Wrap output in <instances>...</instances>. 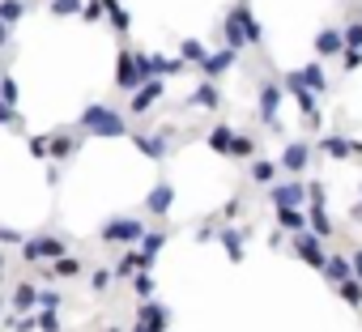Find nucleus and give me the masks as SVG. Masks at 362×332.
Listing matches in <instances>:
<instances>
[{"instance_id":"20e7f679","label":"nucleus","mask_w":362,"mask_h":332,"mask_svg":"<svg viewBox=\"0 0 362 332\" xmlns=\"http://www.w3.org/2000/svg\"><path fill=\"white\" fill-rule=\"evenodd\" d=\"M141 85H145V77H141L136 52H128V47H124V52L115 56V90H119V94H136Z\"/></svg>"},{"instance_id":"c03bdc74","label":"nucleus","mask_w":362,"mask_h":332,"mask_svg":"<svg viewBox=\"0 0 362 332\" xmlns=\"http://www.w3.org/2000/svg\"><path fill=\"white\" fill-rule=\"evenodd\" d=\"M107 9H103V0H86V9H81V22H103Z\"/></svg>"},{"instance_id":"f704fd0d","label":"nucleus","mask_w":362,"mask_h":332,"mask_svg":"<svg viewBox=\"0 0 362 332\" xmlns=\"http://www.w3.org/2000/svg\"><path fill=\"white\" fill-rule=\"evenodd\" d=\"M86 0H47V13L52 18H81Z\"/></svg>"},{"instance_id":"6ab92c4d","label":"nucleus","mask_w":362,"mask_h":332,"mask_svg":"<svg viewBox=\"0 0 362 332\" xmlns=\"http://www.w3.org/2000/svg\"><path fill=\"white\" fill-rule=\"evenodd\" d=\"M277 230H286V235H307L311 226H307V213H303V209H277Z\"/></svg>"},{"instance_id":"6e6d98bb","label":"nucleus","mask_w":362,"mask_h":332,"mask_svg":"<svg viewBox=\"0 0 362 332\" xmlns=\"http://www.w3.org/2000/svg\"><path fill=\"white\" fill-rule=\"evenodd\" d=\"M0 81H5V73H0Z\"/></svg>"},{"instance_id":"e433bc0d","label":"nucleus","mask_w":362,"mask_h":332,"mask_svg":"<svg viewBox=\"0 0 362 332\" xmlns=\"http://www.w3.org/2000/svg\"><path fill=\"white\" fill-rule=\"evenodd\" d=\"M111 281H115V268H94V273H90V290H94V294H107Z\"/></svg>"},{"instance_id":"c9c22d12","label":"nucleus","mask_w":362,"mask_h":332,"mask_svg":"<svg viewBox=\"0 0 362 332\" xmlns=\"http://www.w3.org/2000/svg\"><path fill=\"white\" fill-rule=\"evenodd\" d=\"M132 294H136L141 302H153V277H149V268H141V273L132 277Z\"/></svg>"},{"instance_id":"9d476101","label":"nucleus","mask_w":362,"mask_h":332,"mask_svg":"<svg viewBox=\"0 0 362 332\" xmlns=\"http://www.w3.org/2000/svg\"><path fill=\"white\" fill-rule=\"evenodd\" d=\"M281 94H286V90H281L277 81H264V85H260V111H256V115H260V124H264V128H277Z\"/></svg>"},{"instance_id":"0eeeda50","label":"nucleus","mask_w":362,"mask_h":332,"mask_svg":"<svg viewBox=\"0 0 362 332\" xmlns=\"http://www.w3.org/2000/svg\"><path fill=\"white\" fill-rule=\"evenodd\" d=\"M269 201H273V209H303V201H307V184H298V179L273 184V188H269Z\"/></svg>"},{"instance_id":"aec40b11","label":"nucleus","mask_w":362,"mask_h":332,"mask_svg":"<svg viewBox=\"0 0 362 332\" xmlns=\"http://www.w3.org/2000/svg\"><path fill=\"white\" fill-rule=\"evenodd\" d=\"M320 153H328V158H354V153H362V145L358 141H345V136H324L320 141Z\"/></svg>"},{"instance_id":"09e8293b","label":"nucleus","mask_w":362,"mask_h":332,"mask_svg":"<svg viewBox=\"0 0 362 332\" xmlns=\"http://www.w3.org/2000/svg\"><path fill=\"white\" fill-rule=\"evenodd\" d=\"M18 115H22V111H13V107H9V102H0V124H5V128H9V124H13V119H18Z\"/></svg>"},{"instance_id":"4be33fe9","label":"nucleus","mask_w":362,"mask_h":332,"mask_svg":"<svg viewBox=\"0 0 362 332\" xmlns=\"http://www.w3.org/2000/svg\"><path fill=\"white\" fill-rule=\"evenodd\" d=\"M235 136H239V132H235L230 124H218V128H209V149L230 158V149H235Z\"/></svg>"},{"instance_id":"de8ad7c7","label":"nucleus","mask_w":362,"mask_h":332,"mask_svg":"<svg viewBox=\"0 0 362 332\" xmlns=\"http://www.w3.org/2000/svg\"><path fill=\"white\" fill-rule=\"evenodd\" d=\"M307 201L311 205H324V184H307Z\"/></svg>"},{"instance_id":"a211bd4d","label":"nucleus","mask_w":362,"mask_h":332,"mask_svg":"<svg viewBox=\"0 0 362 332\" xmlns=\"http://www.w3.org/2000/svg\"><path fill=\"white\" fill-rule=\"evenodd\" d=\"M47 136H52V162H64V158H73L81 149L77 132H47Z\"/></svg>"},{"instance_id":"72a5a7b5","label":"nucleus","mask_w":362,"mask_h":332,"mask_svg":"<svg viewBox=\"0 0 362 332\" xmlns=\"http://www.w3.org/2000/svg\"><path fill=\"white\" fill-rule=\"evenodd\" d=\"M218 239H222V247H226L230 260H243V239H247V230H230V226H226Z\"/></svg>"},{"instance_id":"a19ab883","label":"nucleus","mask_w":362,"mask_h":332,"mask_svg":"<svg viewBox=\"0 0 362 332\" xmlns=\"http://www.w3.org/2000/svg\"><path fill=\"white\" fill-rule=\"evenodd\" d=\"M5 328H9V332H35V328H39V315H22V319H18V315H9V319H5Z\"/></svg>"},{"instance_id":"b1692460","label":"nucleus","mask_w":362,"mask_h":332,"mask_svg":"<svg viewBox=\"0 0 362 332\" xmlns=\"http://www.w3.org/2000/svg\"><path fill=\"white\" fill-rule=\"evenodd\" d=\"M277 171H281L277 162H269V158H256V162H252V184H256V188H273Z\"/></svg>"},{"instance_id":"c756f323","label":"nucleus","mask_w":362,"mask_h":332,"mask_svg":"<svg viewBox=\"0 0 362 332\" xmlns=\"http://www.w3.org/2000/svg\"><path fill=\"white\" fill-rule=\"evenodd\" d=\"M179 60H184V64H205L209 60V47L201 39H184V43H179Z\"/></svg>"},{"instance_id":"3c124183","label":"nucleus","mask_w":362,"mask_h":332,"mask_svg":"<svg viewBox=\"0 0 362 332\" xmlns=\"http://www.w3.org/2000/svg\"><path fill=\"white\" fill-rule=\"evenodd\" d=\"M341 56H345V69H358L362 64V52H341Z\"/></svg>"},{"instance_id":"f3484780","label":"nucleus","mask_w":362,"mask_h":332,"mask_svg":"<svg viewBox=\"0 0 362 332\" xmlns=\"http://www.w3.org/2000/svg\"><path fill=\"white\" fill-rule=\"evenodd\" d=\"M188 107H205V111H218L222 107V94H218V81H201L192 94H188Z\"/></svg>"},{"instance_id":"5701e85b","label":"nucleus","mask_w":362,"mask_h":332,"mask_svg":"<svg viewBox=\"0 0 362 332\" xmlns=\"http://www.w3.org/2000/svg\"><path fill=\"white\" fill-rule=\"evenodd\" d=\"M162 247H166V235H162V230H149V235L141 239V247H136V251H141V268H149Z\"/></svg>"},{"instance_id":"a18cd8bd","label":"nucleus","mask_w":362,"mask_h":332,"mask_svg":"<svg viewBox=\"0 0 362 332\" xmlns=\"http://www.w3.org/2000/svg\"><path fill=\"white\" fill-rule=\"evenodd\" d=\"M39 328L43 332H60V315L56 311H39Z\"/></svg>"},{"instance_id":"f257e3e1","label":"nucleus","mask_w":362,"mask_h":332,"mask_svg":"<svg viewBox=\"0 0 362 332\" xmlns=\"http://www.w3.org/2000/svg\"><path fill=\"white\" fill-rule=\"evenodd\" d=\"M77 128L90 132V136H103V141H115V136H128V132H132L128 119H124V111H115V107H107V102H90V107L77 115Z\"/></svg>"},{"instance_id":"58836bf2","label":"nucleus","mask_w":362,"mask_h":332,"mask_svg":"<svg viewBox=\"0 0 362 332\" xmlns=\"http://www.w3.org/2000/svg\"><path fill=\"white\" fill-rule=\"evenodd\" d=\"M18 98H22V85H18L13 77H5V81H0V102H9V107L18 111Z\"/></svg>"},{"instance_id":"a878e982","label":"nucleus","mask_w":362,"mask_h":332,"mask_svg":"<svg viewBox=\"0 0 362 332\" xmlns=\"http://www.w3.org/2000/svg\"><path fill=\"white\" fill-rule=\"evenodd\" d=\"M26 13H30V0H0V22L5 26H18Z\"/></svg>"},{"instance_id":"1a4fd4ad","label":"nucleus","mask_w":362,"mask_h":332,"mask_svg":"<svg viewBox=\"0 0 362 332\" xmlns=\"http://www.w3.org/2000/svg\"><path fill=\"white\" fill-rule=\"evenodd\" d=\"M162 98H166V81H145V85H141V90L132 94L128 111H132V115H149V111H153V107H158Z\"/></svg>"},{"instance_id":"864d4df0","label":"nucleus","mask_w":362,"mask_h":332,"mask_svg":"<svg viewBox=\"0 0 362 332\" xmlns=\"http://www.w3.org/2000/svg\"><path fill=\"white\" fill-rule=\"evenodd\" d=\"M0 268H5V256H0Z\"/></svg>"},{"instance_id":"bb28decb","label":"nucleus","mask_w":362,"mask_h":332,"mask_svg":"<svg viewBox=\"0 0 362 332\" xmlns=\"http://www.w3.org/2000/svg\"><path fill=\"white\" fill-rule=\"evenodd\" d=\"M298 81H303L311 94H324V90H328V77H324L320 64H303V69H298Z\"/></svg>"},{"instance_id":"ea45409f","label":"nucleus","mask_w":362,"mask_h":332,"mask_svg":"<svg viewBox=\"0 0 362 332\" xmlns=\"http://www.w3.org/2000/svg\"><path fill=\"white\" fill-rule=\"evenodd\" d=\"M60 307H64L60 290H39V311H60Z\"/></svg>"},{"instance_id":"9b49d317","label":"nucleus","mask_w":362,"mask_h":332,"mask_svg":"<svg viewBox=\"0 0 362 332\" xmlns=\"http://www.w3.org/2000/svg\"><path fill=\"white\" fill-rule=\"evenodd\" d=\"M307 162H311V145L307 141H290L281 149V158H277V166H281V171H290V175H303Z\"/></svg>"},{"instance_id":"f03ea898","label":"nucleus","mask_w":362,"mask_h":332,"mask_svg":"<svg viewBox=\"0 0 362 332\" xmlns=\"http://www.w3.org/2000/svg\"><path fill=\"white\" fill-rule=\"evenodd\" d=\"M64 251H69V243L60 235H35L22 243V264H56V260H64Z\"/></svg>"},{"instance_id":"39448f33","label":"nucleus","mask_w":362,"mask_h":332,"mask_svg":"<svg viewBox=\"0 0 362 332\" xmlns=\"http://www.w3.org/2000/svg\"><path fill=\"white\" fill-rule=\"evenodd\" d=\"M281 90H286V94H294V102L303 107V119H307L311 128H320V107H315V94L298 81V73H286V77H281Z\"/></svg>"},{"instance_id":"49530a36","label":"nucleus","mask_w":362,"mask_h":332,"mask_svg":"<svg viewBox=\"0 0 362 332\" xmlns=\"http://www.w3.org/2000/svg\"><path fill=\"white\" fill-rule=\"evenodd\" d=\"M0 243H26V239H22V230H13V226H0Z\"/></svg>"},{"instance_id":"c85d7f7f","label":"nucleus","mask_w":362,"mask_h":332,"mask_svg":"<svg viewBox=\"0 0 362 332\" xmlns=\"http://www.w3.org/2000/svg\"><path fill=\"white\" fill-rule=\"evenodd\" d=\"M13 307H18V311L39 307V285H35V281H18V285H13Z\"/></svg>"},{"instance_id":"603ef678","label":"nucleus","mask_w":362,"mask_h":332,"mask_svg":"<svg viewBox=\"0 0 362 332\" xmlns=\"http://www.w3.org/2000/svg\"><path fill=\"white\" fill-rule=\"evenodd\" d=\"M0 52H9V26L0 22Z\"/></svg>"},{"instance_id":"37998d69","label":"nucleus","mask_w":362,"mask_h":332,"mask_svg":"<svg viewBox=\"0 0 362 332\" xmlns=\"http://www.w3.org/2000/svg\"><path fill=\"white\" fill-rule=\"evenodd\" d=\"M341 35H345V52H362V22H349Z\"/></svg>"},{"instance_id":"7ed1b4c3","label":"nucleus","mask_w":362,"mask_h":332,"mask_svg":"<svg viewBox=\"0 0 362 332\" xmlns=\"http://www.w3.org/2000/svg\"><path fill=\"white\" fill-rule=\"evenodd\" d=\"M149 230H145V222L141 218H107L103 222V230H98V239L103 243H124V247H141V239H145Z\"/></svg>"},{"instance_id":"7c9ffc66","label":"nucleus","mask_w":362,"mask_h":332,"mask_svg":"<svg viewBox=\"0 0 362 332\" xmlns=\"http://www.w3.org/2000/svg\"><path fill=\"white\" fill-rule=\"evenodd\" d=\"M77 273H81V260H77V256H64V260H56V264L43 268V277H60V281H69V277H77Z\"/></svg>"},{"instance_id":"4d7b16f0","label":"nucleus","mask_w":362,"mask_h":332,"mask_svg":"<svg viewBox=\"0 0 362 332\" xmlns=\"http://www.w3.org/2000/svg\"><path fill=\"white\" fill-rule=\"evenodd\" d=\"M111 332H119V328H111Z\"/></svg>"},{"instance_id":"393cba45","label":"nucleus","mask_w":362,"mask_h":332,"mask_svg":"<svg viewBox=\"0 0 362 332\" xmlns=\"http://www.w3.org/2000/svg\"><path fill=\"white\" fill-rule=\"evenodd\" d=\"M345 52V35L341 30H320L315 35V56H337Z\"/></svg>"},{"instance_id":"2f4dec72","label":"nucleus","mask_w":362,"mask_h":332,"mask_svg":"<svg viewBox=\"0 0 362 332\" xmlns=\"http://www.w3.org/2000/svg\"><path fill=\"white\" fill-rule=\"evenodd\" d=\"M239 13H243V30H247V47H260V43H264V30H260V22L252 18L247 0H239Z\"/></svg>"},{"instance_id":"4c0bfd02","label":"nucleus","mask_w":362,"mask_h":332,"mask_svg":"<svg viewBox=\"0 0 362 332\" xmlns=\"http://www.w3.org/2000/svg\"><path fill=\"white\" fill-rule=\"evenodd\" d=\"M230 158H256V136L239 132V136H235V149H230Z\"/></svg>"},{"instance_id":"f8f14e48","label":"nucleus","mask_w":362,"mask_h":332,"mask_svg":"<svg viewBox=\"0 0 362 332\" xmlns=\"http://www.w3.org/2000/svg\"><path fill=\"white\" fill-rule=\"evenodd\" d=\"M132 145H136L145 158L162 162V158L170 153V132H136V136H132Z\"/></svg>"},{"instance_id":"dca6fc26","label":"nucleus","mask_w":362,"mask_h":332,"mask_svg":"<svg viewBox=\"0 0 362 332\" xmlns=\"http://www.w3.org/2000/svg\"><path fill=\"white\" fill-rule=\"evenodd\" d=\"M324 277H328L337 290H341L345 281H354V264H349V256H345V251H332L328 264H324Z\"/></svg>"},{"instance_id":"8fccbe9b","label":"nucleus","mask_w":362,"mask_h":332,"mask_svg":"<svg viewBox=\"0 0 362 332\" xmlns=\"http://www.w3.org/2000/svg\"><path fill=\"white\" fill-rule=\"evenodd\" d=\"M349 264H354V277L362 281V247H354V251H349Z\"/></svg>"},{"instance_id":"cd10ccee","label":"nucleus","mask_w":362,"mask_h":332,"mask_svg":"<svg viewBox=\"0 0 362 332\" xmlns=\"http://www.w3.org/2000/svg\"><path fill=\"white\" fill-rule=\"evenodd\" d=\"M141 273V251L132 247V251H124L119 260H115V281H132Z\"/></svg>"},{"instance_id":"79ce46f5","label":"nucleus","mask_w":362,"mask_h":332,"mask_svg":"<svg viewBox=\"0 0 362 332\" xmlns=\"http://www.w3.org/2000/svg\"><path fill=\"white\" fill-rule=\"evenodd\" d=\"M337 294H341V298H345L349 307H362V281H358V277H354V281H345V285H341Z\"/></svg>"},{"instance_id":"423d86ee","label":"nucleus","mask_w":362,"mask_h":332,"mask_svg":"<svg viewBox=\"0 0 362 332\" xmlns=\"http://www.w3.org/2000/svg\"><path fill=\"white\" fill-rule=\"evenodd\" d=\"M294 256L303 260V264H311V268H320L324 273V264H328V251H324V239L320 235H294Z\"/></svg>"},{"instance_id":"4468645a","label":"nucleus","mask_w":362,"mask_h":332,"mask_svg":"<svg viewBox=\"0 0 362 332\" xmlns=\"http://www.w3.org/2000/svg\"><path fill=\"white\" fill-rule=\"evenodd\" d=\"M235 60H239V52H230V47H218V52H209V60L201 64L205 81H218V77H226V73L235 69Z\"/></svg>"},{"instance_id":"2eb2a0df","label":"nucleus","mask_w":362,"mask_h":332,"mask_svg":"<svg viewBox=\"0 0 362 332\" xmlns=\"http://www.w3.org/2000/svg\"><path fill=\"white\" fill-rule=\"evenodd\" d=\"M170 205H175V188L162 179V184H158V188L145 196V213H153V218H166V213H170Z\"/></svg>"},{"instance_id":"473e14b6","label":"nucleus","mask_w":362,"mask_h":332,"mask_svg":"<svg viewBox=\"0 0 362 332\" xmlns=\"http://www.w3.org/2000/svg\"><path fill=\"white\" fill-rule=\"evenodd\" d=\"M307 226H311V235H320V239H328V235H332V222H328V209H324V205H311V213H307Z\"/></svg>"},{"instance_id":"412c9836","label":"nucleus","mask_w":362,"mask_h":332,"mask_svg":"<svg viewBox=\"0 0 362 332\" xmlns=\"http://www.w3.org/2000/svg\"><path fill=\"white\" fill-rule=\"evenodd\" d=\"M103 9H107V22H111L115 35H128V30H132V13L119 5V0H103Z\"/></svg>"},{"instance_id":"5fc2aeb1","label":"nucleus","mask_w":362,"mask_h":332,"mask_svg":"<svg viewBox=\"0 0 362 332\" xmlns=\"http://www.w3.org/2000/svg\"><path fill=\"white\" fill-rule=\"evenodd\" d=\"M0 311H5V298H0Z\"/></svg>"},{"instance_id":"ddd939ff","label":"nucleus","mask_w":362,"mask_h":332,"mask_svg":"<svg viewBox=\"0 0 362 332\" xmlns=\"http://www.w3.org/2000/svg\"><path fill=\"white\" fill-rule=\"evenodd\" d=\"M222 47H230V52H243L247 47V30H243V13H239V5L226 13V22H222Z\"/></svg>"},{"instance_id":"6e6552de","label":"nucleus","mask_w":362,"mask_h":332,"mask_svg":"<svg viewBox=\"0 0 362 332\" xmlns=\"http://www.w3.org/2000/svg\"><path fill=\"white\" fill-rule=\"evenodd\" d=\"M136 328H145V332H166V328H170V307H166V302H141V307H136Z\"/></svg>"}]
</instances>
